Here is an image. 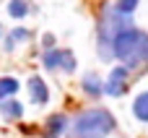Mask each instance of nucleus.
Segmentation results:
<instances>
[{"instance_id": "1", "label": "nucleus", "mask_w": 148, "mask_h": 138, "mask_svg": "<svg viewBox=\"0 0 148 138\" xmlns=\"http://www.w3.org/2000/svg\"><path fill=\"white\" fill-rule=\"evenodd\" d=\"M114 130V117L107 110H88L75 117L70 138H104Z\"/></svg>"}, {"instance_id": "2", "label": "nucleus", "mask_w": 148, "mask_h": 138, "mask_svg": "<svg viewBox=\"0 0 148 138\" xmlns=\"http://www.w3.org/2000/svg\"><path fill=\"white\" fill-rule=\"evenodd\" d=\"M127 26H133L122 13H117V10H107L104 13V18H101V31H99V55L104 57V60H112L114 57V37L122 31V29H127Z\"/></svg>"}, {"instance_id": "3", "label": "nucleus", "mask_w": 148, "mask_h": 138, "mask_svg": "<svg viewBox=\"0 0 148 138\" xmlns=\"http://www.w3.org/2000/svg\"><path fill=\"white\" fill-rule=\"evenodd\" d=\"M143 37H146V31H140V29H135V26L122 29V31L114 37V57H120V60L127 63V60L135 55V50L140 47Z\"/></svg>"}, {"instance_id": "4", "label": "nucleus", "mask_w": 148, "mask_h": 138, "mask_svg": "<svg viewBox=\"0 0 148 138\" xmlns=\"http://www.w3.org/2000/svg\"><path fill=\"white\" fill-rule=\"evenodd\" d=\"M44 65H47V68L62 65V68L70 73V70H75V57H73V52H68V50H52V52L44 55Z\"/></svg>"}, {"instance_id": "5", "label": "nucleus", "mask_w": 148, "mask_h": 138, "mask_svg": "<svg viewBox=\"0 0 148 138\" xmlns=\"http://www.w3.org/2000/svg\"><path fill=\"white\" fill-rule=\"evenodd\" d=\"M104 91L109 97H120L122 91H127V68H114L109 73V81H107Z\"/></svg>"}, {"instance_id": "6", "label": "nucleus", "mask_w": 148, "mask_h": 138, "mask_svg": "<svg viewBox=\"0 0 148 138\" xmlns=\"http://www.w3.org/2000/svg\"><path fill=\"white\" fill-rule=\"evenodd\" d=\"M29 91H31V102H34V104H44V102L49 99L47 83H44L39 76H31V78H29Z\"/></svg>"}, {"instance_id": "7", "label": "nucleus", "mask_w": 148, "mask_h": 138, "mask_svg": "<svg viewBox=\"0 0 148 138\" xmlns=\"http://www.w3.org/2000/svg\"><path fill=\"white\" fill-rule=\"evenodd\" d=\"M0 112H3V117L16 120V117L23 115V107H21L18 102H8V99H3V102H0Z\"/></svg>"}, {"instance_id": "8", "label": "nucleus", "mask_w": 148, "mask_h": 138, "mask_svg": "<svg viewBox=\"0 0 148 138\" xmlns=\"http://www.w3.org/2000/svg\"><path fill=\"white\" fill-rule=\"evenodd\" d=\"M83 89H86V94H91V97H99L101 91H104V83L94 76V73H88V76H83Z\"/></svg>"}, {"instance_id": "9", "label": "nucleus", "mask_w": 148, "mask_h": 138, "mask_svg": "<svg viewBox=\"0 0 148 138\" xmlns=\"http://www.w3.org/2000/svg\"><path fill=\"white\" fill-rule=\"evenodd\" d=\"M62 128H65V117L62 115H52L47 120V138H57L62 133Z\"/></svg>"}, {"instance_id": "10", "label": "nucleus", "mask_w": 148, "mask_h": 138, "mask_svg": "<svg viewBox=\"0 0 148 138\" xmlns=\"http://www.w3.org/2000/svg\"><path fill=\"white\" fill-rule=\"evenodd\" d=\"M16 91H18V81L16 78H0V102L13 97Z\"/></svg>"}, {"instance_id": "11", "label": "nucleus", "mask_w": 148, "mask_h": 138, "mask_svg": "<svg viewBox=\"0 0 148 138\" xmlns=\"http://www.w3.org/2000/svg\"><path fill=\"white\" fill-rule=\"evenodd\" d=\"M133 110H135V117H138V120H148V91L135 99Z\"/></svg>"}, {"instance_id": "12", "label": "nucleus", "mask_w": 148, "mask_h": 138, "mask_svg": "<svg viewBox=\"0 0 148 138\" xmlns=\"http://www.w3.org/2000/svg\"><path fill=\"white\" fill-rule=\"evenodd\" d=\"M8 13H10L13 18H23V16L29 13V5H26V0H10V5H8Z\"/></svg>"}, {"instance_id": "13", "label": "nucleus", "mask_w": 148, "mask_h": 138, "mask_svg": "<svg viewBox=\"0 0 148 138\" xmlns=\"http://www.w3.org/2000/svg\"><path fill=\"white\" fill-rule=\"evenodd\" d=\"M135 5H138V0H120V3L114 5V10L122 13V16H130V13L135 10Z\"/></svg>"}, {"instance_id": "14", "label": "nucleus", "mask_w": 148, "mask_h": 138, "mask_svg": "<svg viewBox=\"0 0 148 138\" xmlns=\"http://www.w3.org/2000/svg\"><path fill=\"white\" fill-rule=\"evenodd\" d=\"M18 39H29V31H26V29H16V31L10 34V39H8V50H13V44H16Z\"/></svg>"}]
</instances>
